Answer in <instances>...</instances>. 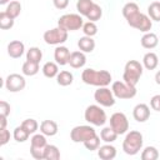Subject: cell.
I'll return each mask as SVG.
<instances>
[{
  "label": "cell",
  "mask_w": 160,
  "mask_h": 160,
  "mask_svg": "<svg viewBox=\"0 0 160 160\" xmlns=\"http://www.w3.org/2000/svg\"><path fill=\"white\" fill-rule=\"evenodd\" d=\"M72 81H74V76H72V74H71L70 71H68V70L60 71V72L58 74V76H56V82H58L60 86H69V85L72 84Z\"/></svg>",
  "instance_id": "d4e9b609"
},
{
  "label": "cell",
  "mask_w": 160,
  "mask_h": 160,
  "mask_svg": "<svg viewBox=\"0 0 160 160\" xmlns=\"http://www.w3.org/2000/svg\"><path fill=\"white\" fill-rule=\"evenodd\" d=\"M150 106L155 111H160V95H154L150 99Z\"/></svg>",
  "instance_id": "b9f144b4"
},
{
  "label": "cell",
  "mask_w": 160,
  "mask_h": 160,
  "mask_svg": "<svg viewBox=\"0 0 160 160\" xmlns=\"http://www.w3.org/2000/svg\"><path fill=\"white\" fill-rule=\"evenodd\" d=\"M82 25H84V20L80 14H65L60 16L58 20V26L66 30L68 32L79 30L82 28Z\"/></svg>",
  "instance_id": "5b68a950"
},
{
  "label": "cell",
  "mask_w": 160,
  "mask_h": 160,
  "mask_svg": "<svg viewBox=\"0 0 160 160\" xmlns=\"http://www.w3.org/2000/svg\"><path fill=\"white\" fill-rule=\"evenodd\" d=\"M158 65H159V58H158V55L155 52L149 51V52H146L144 55V58H142V66L145 69L154 70V69L158 68Z\"/></svg>",
  "instance_id": "44dd1931"
},
{
  "label": "cell",
  "mask_w": 160,
  "mask_h": 160,
  "mask_svg": "<svg viewBox=\"0 0 160 160\" xmlns=\"http://www.w3.org/2000/svg\"><path fill=\"white\" fill-rule=\"evenodd\" d=\"M14 21H15V19L9 16L5 10L0 12V29H2V30L11 29L14 26Z\"/></svg>",
  "instance_id": "e575fe53"
},
{
  "label": "cell",
  "mask_w": 160,
  "mask_h": 160,
  "mask_svg": "<svg viewBox=\"0 0 160 160\" xmlns=\"http://www.w3.org/2000/svg\"><path fill=\"white\" fill-rule=\"evenodd\" d=\"M41 59H42V51L39 48L32 46L26 51V60L34 61V62H40Z\"/></svg>",
  "instance_id": "d6a6232c"
},
{
  "label": "cell",
  "mask_w": 160,
  "mask_h": 160,
  "mask_svg": "<svg viewBox=\"0 0 160 160\" xmlns=\"http://www.w3.org/2000/svg\"><path fill=\"white\" fill-rule=\"evenodd\" d=\"M84 118L89 124H91L94 126H102L108 121L106 114L102 110L101 105H89L85 109Z\"/></svg>",
  "instance_id": "277c9868"
},
{
  "label": "cell",
  "mask_w": 160,
  "mask_h": 160,
  "mask_svg": "<svg viewBox=\"0 0 160 160\" xmlns=\"http://www.w3.org/2000/svg\"><path fill=\"white\" fill-rule=\"evenodd\" d=\"M46 145H48L46 135H44L42 132L41 134H34L32 138L30 139V154H31V156L36 160H42Z\"/></svg>",
  "instance_id": "52a82bcc"
},
{
  "label": "cell",
  "mask_w": 160,
  "mask_h": 160,
  "mask_svg": "<svg viewBox=\"0 0 160 160\" xmlns=\"http://www.w3.org/2000/svg\"><path fill=\"white\" fill-rule=\"evenodd\" d=\"M9 140H10V131L6 130V128L5 129H0V145L2 146L5 144H8Z\"/></svg>",
  "instance_id": "ab89813d"
},
{
  "label": "cell",
  "mask_w": 160,
  "mask_h": 160,
  "mask_svg": "<svg viewBox=\"0 0 160 160\" xmlns=\"http://www.w3.org/2000/svg\"><path fill=\"white\" fill-rule=\"evenodd\" d=\"M141 42V46L145 48V49H154L158 46L159 44V39H158V35L154 34V32H145L140 40Z\"/></svg>",
  "instance_id": "ffe728a7"
},
{
  "label": "cell",
  "mask_w": 160,
  "mask_h": 160,
  "mask_svg": "<svg viewBox=\"0 0 160 160\" xmlns=\"http://www.w3.org/2000/svg\"><path fill=\"white\" fill-rule=\"evenodd\" d=\"M98 156L101 160H112L116 156V148L110 145V142H106L98 149Z\"/></svg>",
  "instance_id": "ac0fdd59"
},
{
  "label": "cell",
  "mask_w": 160,
  "mask_h": 160,
  "mask_svg": "<svg viewBox=\"0 0 160 160\" xmlns=\"http://www.w3.org/2000/svg\"><path fill=\"white\" fill-rule=\"evenodd\" d=\"M138 11H140V9H139V5L136 2H131L130 1V2H126L122 6V16L125 19L129 18V16H131V15H134Z\"/></svg>",
  "instance_id": "d590c367"
},
{
  "label": "cell",
  "mask_w": 160,
  "mask_h": 160,
  "mask_svg": "<svg viewBox=\"0 0 160 160\" xmlns=\"http://www.w3.org/2000/svg\"><path fill=\"white\" fill-rule=\"evenodd\" d=\"M70 50L66 48V46H62V45H58L55 51H54V59L56 61L58 65H66L69 64V58H70Z\"/></svg>",
  "instance_id": "9a60e30c"
},
{
  "label": "cell",
  "mask_w": 160,
  "mask_h": 160,
  "mask_svg": "<svg viewBox=\"0 0 160 160\" xmlns=\"http://www.w3.org/2000/svg\"><path fill=\"white\" fill-rule=\"evenodd\" d=\"M142 65L138 60H129L125 64L124 74H122V81L131 86H136L141 75H142Z\"/></svg>",
  "instance_id": "3957f363"
},
{
  "label": "cell",
  "mask_w": 160,
  "mask_h": 160,
  "mask_svg": "<svg viewBox=\"0 0 160 160\" xmlns=\"http://www.w3.org/2000/svg\"><path fill=\"white\" fill-rule=\"evenodd\" d=\"M5 11H6V14L9 16H11L12 19H16L20 15V12H21V4L19 1H15V0L10 1L8 4V6H6Z\"/></svg>",
  "instance_id": "f1b7e54d"
},
{
  "label": "cell",
  "mask_w": 160,
  "mask_h": 160,
  "mask_svg": "<svg viewBox=\"0 0 160 160\" xmlns=\"http://www.w3.org/2000/svg\"><path fill=\"white\" fill-rule=\"evenodd\" d=\"M26 86V80L22 75L20 74H9L5 79V88L6 90H9L10 92H18L24 90Z\"/></svg>",
  "instance_id": "4fadbf2b"
},
{
  "label": "cell",
  "mask_w": 160,
  "mask_h": 160,
  "mask_svg": "<svg viewBox=\"0 0 160 160\" xmlns=\"http://www.w3.org/2000/svg\"><path fill=\"white\" fill-rule=\"evenodd\" d=\"M52 4L56 9L59 10H62V9H66L68 5H69V0H52Z\"/></svg>",
  "instance_id": "7bdbcfd3"
},
{
  "label": "cell",
  "mask_w": 160,
  "mask_h": 160,
  "mask_svg": "<svg viewBox=\"0 0 160 160\" xmlns=\"http://www.w3.org/2000/svg\"><path fill=\"white\" fill-rule=\"evenodd\" d=\"M85 64H86L85 52H82L81 50H79V51H72V52L70 54L69 65H70L72 69H80V68H82Z\"/></svg>",
  "instance_id": "e0dca14e"
},
{
  "label": "cell",
  "mask_w": 160,
  "mask_h": 160,
  "mask_svg": "<svg viewBox=\"0 0 160 160\" xmlns=\"http://www.w3.org/2000/svg\"><path fill=\"white\" fill-rule=\"evenodd\" d=\"M10 2V0H0V4L1 5H5V4H9Z\"/></svg>",
  "instance_id": "bcb514c9"
},
{
  "label": "cell",
  "mask_w": 160,
  "mask_h": 160,
  "mask_svg": "<svg viewBox=\"0 0 160 160\" xmlns=\"http://www.w3.org/2000/svg\"><path fill=\"white\" fill-rule=\"evenodd\" d=\"M0 115H4V116L10 115V104L6 102L5 100L0 101Z\"/></svg>",
  "instance_id": "60d3db41"
},
{
  "label": "cell",
  "mask_w": 160,
  "mask_h": 160,
  "mask_svg": "<svg viewBox=\"0 0 160 160\" xmlns=\"http://www.w3.org/2000/svg\"><path fill=\"white\" fill-rule=\"evenodd\" d=\"M155 82H156L158 85H160V70L155 74Z\"/></svg>",
  "instance_id": "f6af8a7d"
},
{
  "label": "cell",
  "mask_w": 160,
  "mask_h": 160,
  "mask_svg": "<svg viewBox=\"0 0 160 160\" xmlns=\"http://www.w3.org/2000/svg\"><path fill=\"white\" fill-rule=\"evenodd\" d=\"M78 48L82 52H91L95 49V41H94V39L91 36H86L85 35V36H82V38L79 39Z\"/></svg>",
  "instance_id": "7402d4cb"
},
{
  "label": "cell",
  "mask_w": 160,
  "mask_h": 160,
  "mask_svg": "<svg viewBox=\"0 0 160 160\" xmlns=\"http://www.w3.org/2000/svg\"><path fill=\"white\" fill-rule=\"evenodd\" d=\"M95 135H96V131L90 125H78V126L72 128V130L70 131V139L74 142L84 144L86 140H89L90 138H92Z\"/></svg>",
  "instance_id": "9c48e42d"
},
{
  "label": "cell",
  "mask_w": 160,
  "mask_h": 160,
  "mask_svg": "<svg viewBox=\"0 0 160 160\" xmlns=\"http://www.w3.org/2000/svg\"><path fill=\"white\" fill-rule=\"evenodd\" d=\"M148 15L151 20L160 22V2L159 1H152L148 6Z\"/></svg>",
  "instance_id": "4dcf8cb0"
},
{
  "label": "cell",
  "mask_w": 160,
  "mask_h": 160,
  "mask_svg": "<svg viewBox=\"0 0 160 160\" xmlns=\"http://www.w3.org/2000/svg\"><path fill=\"white\" fill-rule=\"evenodd\" d=\"M116 138H118V134L115 132V130L111 126H105L100 131V139L104 142H114L116 140Z\"/></svg>",
  "instance_id": "484cf974"
},
{
  "label": "cell",
  "mask_w": 160,
  "mask_h": 160,
  "mask_svg": "<svg viewBox=\"0 0 160 160\" xmlns=\"http://www.w3.org/2000/svg\"><path fill=\"white\" fill-rule=\"evenodd\" d=\"M110 126L118 135H122L129 130V120L124 112H114L110 116Z\"/></svg>",
  "instance_id": "7c38bea8"
},
{
  "label": "cell",
  "mask_w": 160,
  "mask_h": 160,
  "mask_svg": "<svg viewBox=\"0 0 160 160\" xmlns=\"http://www.w3.org/2000/svg\"><path fill=\"white\" fill-rule=\"evenodd\" d=\"M94 1L92 0H78L76 1V10L81 16H86L92 8Z\"/></svg>",
  "instance_id": "83f0119b"
},
{
  "label": "cell",
  "mask_w": 160,
  "mask_h": 160,
  "mask_svg": "<svg viewBox=\"0 0 160 160\" xmlns=\"http://www.w3.org/2000/svg\"><path fill=\"white\" fill-rule=\"evenodd\" d=\"M132 116L138 122H145L150 118V108L146 104H138L132 109Z\"/></svg>",
  "instance_id": "5bb4252c"
},
{
  "label": "cell",
  "mask_w": 160,
  "mask_h": 160,
  "mask_svg": "<svg viewBox=\"0 0 160 160\" xmlns=\"http://www.w3.org/2000/svg\"><path fill=\"white\" fill-rule=\"evenodd\" d=\"M82 32L84 35L86 36H95L98 34V26L94 21H88V22H84L82 25Z\"/></svg>",
  "instance_id": "8d00e7d4"
},
{
  "label": "cell",
  "mask_w": 160,
  "mask_h": 160,
  "mask_svg": "<svg viewBox=\"0 0 160 160\" xmlns=\"http://www.w3.org/2000/svg\"><path fill=\"white\" fill-rule=\"evenodd\" d=\"M42 38L48 45H61L68 40V31L56 26L54 29L46 30L44 32Z\"/></svg>",
  "instance_id": "30bf717a"
},
{
  "label": "cell",
  "mask_w": 160,
  "mask_h": 160,
  "mask_svg": "<svg viewBox=\"0 0 160 160\" xmlns=\"http://www.w3.org/2000/svg\"><path fill=\"white\" fill-rule=\"evenodd\" d=\"M12 136H14V139H15L18 142H24V141H26V140L29 139L30 132H29L22 125H20V126H16V128L14 129Z\"/></svg>",
  "instance_id": "f546056e"
},
{
  "label": "cell",
  "mask_w": 160,
  "mask_h": 160,
  "mask_svg": "<svg viewBox=\"0 0 160 160\" xmlns=\"http://www.w3.org/2000/svg\"><path fill=\"white\" fill-rule=\"evenodd\" d=\"M126 21L131 28L140 30L142 32H149L152 28V22H151V19L149 18V15L142 14L141 11H138L134 15L126 18Z\"/></svg>",
  "instance_id": "8992f818"
},
{
  "label": "cell",
  "mask_w": 160,
  "mask_h": 160,
  "mask_svg": "<svg viewBox=\"0 0 160 160\" xmlns=\"http://www.w3.org/2000/svg\"><path fill=\"white\" fill-rule=\"evenodd\" d=\"M81 80L86 85H92V86H108L112 78L111 74L108 70H95V69H85L81 72Z\"/></svg>",
  "instance_id": "6da1fadb"
},
{
  "label": "cell",
  "mask_w": 160,
  "mask_h": 160,
  "mask_svg": "<svg viewBox=\"0 0 160 160\" xmlns=\"http://www.w3.org/2000/svg\"><path fill=\"white\" fill-rule=\"evenodd\" d=\"M44 159L45 160H59L60 159V150L58 149V146L51 145V144H48L45 146Z\"/></svg>",
  "instance_id": "4316f807"
},
{
  "label": "cell",
  "mask_w": 160,
  "mask_h": 160,
  "mask_svg": "<svg viewBox=\"0 0 160 160\" xmlns=\"http://www.w3.org/2000/svg\"><path fill=\"white\" fill-rule=\"evenodd\" d=\"M142 134L136 130H131L126 132L125 139L122 141V150L126 155H136L142 149Z\"/></svg>",
  "instance_id": "7a4b0ae2"
},
{
  "label": "cell",
  "mask_w": 160,
  "mask_h": 160,
  "mask_svg": "<svg viewBox=\"0 0 160 160\" xmlns=\"http://www.w3.org/2000/svg\"><path fill=\"white\" fill-rule=\"evenodd\" d=\"M94 99L99 105L104 108H110L115 104V96L112 94V90H110L108 86L98 88L94 92Z\"/></svg>",
  "instance_id": "8fae6325"
},
{
  "label": "cell",
  "mask_w": 160,
  "mask_h": 160,
  "mask_svg": "<svg viewBox=\"0 0 160 160\" xmlns=\"http://www.w3.org/2000/svg\"><path fill=\"white\" fill-rule=\"evenodd\" d=\"M58 124L54 120H44L40 124V132H42L46 136H54L58 134Z\"/></svg>",
  "instance_id": "d6986e66"
},
{
  "label": "cell",
  "mask_w": 160,
  "mask_h": 160,
  "mask_svg": "<svg viewBox=\"0 0 160 160\" xmlns=\"http://www.w3.org/2000/svg\"><path fill=\"white\" fill-rule=\"evenodd\" d=\"M25 51V45L20 40H12L8 45V55L12 59H19Z\"/></svg>",
  "instance_id": "2e32d148"
},
{
  "label": "cell",
  "mask_w": 160,
  "mask_h": 160,
  "mask_svg": "<svg viewBox=\"0 0 160 160\" xmlns=\"http://www.w3.org/2000/svg\"><path fill=\"white\" fill-rule=\"evenodd\" d=\"M21 125H22L30 134H35L36 130L39 129V124H38V121H36L35 119H25V120L21 122Z\"/></svg>",
  "instance_id": "f35d334b"
},
{
  "label": "cell",
  "mask_w": 160,
  "mask_h": 160,
  "mask_svg": "<svg viewBox=\"0 0 160 160\" xmlns=\"http://www.w3.org/2000/svg\"><path fill=\"white\" fill-rule=\"evenodd\" d=\"M101 16H102V9L100 8V5L99 4H96V2H94V5H92V8L90 9V11H89V14L85 16L89 21H98V20H100L101 19Z\"/></svg>",
  "instance_id": "1f68e13d"
},
{
  "label": "cell",
  "mask_w": 160,
  "mask_h": 160,
  "mask_svg": "<svg viewBox=\"0 0 160 160\" xmlns=\"http://www.w3.org/2000/svg\"><path fill=\"white\" fill-rule=\"evenodd\" d=\"M8 124V116L0 115V129H5Z\"/></svg>",
  "instance_id": "ee69618b"
},
{
  "label": "cell",
  "mask_w": 160,
  "mask_h": 160,
  "mask_svg": "<svg viewBox=\"0 0 160 160\" xmlns=\"http://www.w3.org/2000/svg\"><path fill=\"white\" fill-rule=\"evenodd\" d=\"M39 70H40L39 62H34V61H29V60H26L22 64V68H21L22 74L26 75V76H34L39 72Z\"/></svg>",
  "instance_id": "cb8c5ba5"
},
{
  "label": "cell",
  "mask_w": 160,
  "mask_h": 160,
  "mask_svg": "<svg viewBox=\"0 0 160 160\" xmlns=\"http://www.w3.org/2000/svg\"><path fill=\"white\" fill-rule=\"evenodd\" d=\"M100 136H98V135H95V136H92V138H90L89 140H86L85 142H84V146L88 149V150H90V151H94V150H98L99 148H100Z\"/></svg>",
  "instance_id": "74e56055"
},
{
  "label": "cell",
  "mask_w": 160,
  "mask_h": 160,
  "mask_svg": "<svg viewBox=\"0 0 160 160\" xmlns=\"http://www.w3.org/2000/svg\"><path fill=\"white\" fill-rule=\"evenodd\" d=\"M159 158V151L155 146H146L141 151V160H156Z\"/></svg>",
  "instance_id": "836d02e7"
},
{
  "label": "cell",
  "mask_w": 160,
  "mask_h": 160,
  "mask_svg": "<svg viewBox=\"0 0 160 160\" xmlns=\"http://www.w3.org/2000/svg\"><path fill=\"white\" fill-rule=\"evenodd\" d=\"M41 71H42L44 76H46L49 79H52V78H56L58 76V74H59V66L54 61H48V62L44 64Z\"/></svg>",
  "instance_id": "603a6c76"
},
{
  "label": "cell",
  "mask_w": 160,
  "mask_h": 160,
  "mask_svg": "<svg viewBox=\"0 0 160 160\" xmlns=\"http://www.w3.org/2000/svg\"><path fill=\"white\" fill-rule=\"evenodd\" d=\"M111 90L115 98L118 99H132L136 95V86H131L125 81H114Z\"/></svg>",
  "instance_id": "ba28073f"
}]
</instances>
